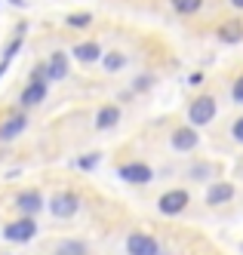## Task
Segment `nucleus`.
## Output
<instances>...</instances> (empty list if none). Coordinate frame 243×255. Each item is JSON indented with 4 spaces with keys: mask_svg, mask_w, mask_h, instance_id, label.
<instances>
[{
    "mask_svg": "<svg viewBox=\"0 0 243 255\" xmlns=\"http://www.w3.org/2000/svg\"><path fill=\"white\" fill-rule=\"evenodd\" d=\"M15 209L22 212V215H31L34 218L37 212L43 209V197L37 194V191H22V194L15 197Z\"/></svg>",
    "mask_w": 243,
    "mask_h": 255,
    "instance_id": "6e6552de",
    "label": "nucleus"
},
{
    "mask_svg": "<svg viewBox=\"0 0 243 255\" xmlns=\"http://www.w3.org/2000/svg\"><path fill=\"white\" fill-rule=\"evenodd\" d=\"M68 25L71 28H86V25H92V15L89 12H74V15H68Z\"/></svg>",
    "mask_w": 243,
    "mask_h": 255,
    "instance_id": "a211bd4d",
    "label": "nucleus"
},
{
    "mask_svg": "<svg viewBox=\"0 0 243 255\" xmlns=\"http://www.w3.org/2000/svg\"><path fill=\"white\" fill-rule=\"evenodd\" d=\"M231 99H234V102H240V105H243V74H240V77H237V80H234V89H231Z\"/></svg>",
    "mask_w": 243,
    "mask_h": 255,
    "instance_id": "412c9836",
    "label": "nucleus"
},
{
    "mask_svg": "<svg viewBox=\"0 0 243 255\" xmlns=\"http://www.w3.org/2000/svg\"><path fill=\"white\" fill-rule=\"evenodd\" d=\"M9 3H15V6H22V3H25V0H9Z\"/></svg>",
    "mask_w": 243,
    "mask_h": 255,
    "instance_id": "393cba45",
    "label": "nucleus"
},
{
    "mask_svg": "<svg viewBox=\"0 0 243 255\" xmlns=\"http://www.w3.org/2000/svg\"><path fill=\"white\" fill-rule=\"evenodd\" d=\"M3 237L9 243H28L31 237H37V225H34V218L31 215H18L15 222H9L3 228Z\"/></svg>",
    "mask_w": 243,
    "mask_h": 255,
    "instance_id": "7ed1b4c3",
    "label": "nucleus"
},
{
    "mask_svg": "<svg viewBox=\"0 0 243 255\" xmlns=\"http://www.w3.org/2000/svg\"><path fill=\"white\" fill-rule=\"evenodd\" d=\"M117 123H120V108H114V105L99 108V114H96V129H111V126H117Z\"/></svg>",
    "mask_w": 243,
    "mask_h": 255,
    "instance_id": "2eb2a0df",
    "label": "nucleus"
},
{
    "mask_svg": "<svg viewBox=\"0 0 243 255\" xmlns=\"http://www.w3.org/2000/svg\"><path fill=\"white\" fill-rule=\"evenodd\" d=\"M231 135H234V141H240V144H243V114L234 120V126H231Z\"/></svg>",
    "mask_w": 243,
    "mask_h": 255,
    "instance_id": "4be33fe9",
    "label": "nucleus"
},
{
    "mask_svg": "<svg viewBox=\"0 0 243 255\" xmlns=\"http://www.w3.org/2000/svg\"><path fill=\"white\" fill-rule=\"evenodd\" d=\"M216 111H219V102L213 99V96H197L191 105H188V123L191 126H207V123H213V117H216Z\"/></svg>",
    "mask_w": 243,
    "mask_h": 255,
    "instance_id": "f257e3e1",
    "label": "nucleus"
},
{
    "mask_svg": "<svg viewBox=\"0 0 243 255\" xmlns=\"http://www.w3.org/2000/svg\"><path fill=\"white\" fill-rule=\"evenodd\" d=\"M160 246L151 234H129L126 237V252L129 255H154Z\"/></svg>",
    "mask_w": 243,
    "mask_h": 255,
    "instance_id": "423d86ee",
    "label": "nucleus"
},
{
    "mask_svg": "<svg viewBox=\"0 0 243 255\" xmlns=\"http://www.w3.org/2000/svg\"><path fill=\"white\" fill-rule=\"evenodd\" d=\"M99 160H102V154H99V151H92V154H83V157L77 160V166H80V169H96V163H99Z\"/></svg>",
    "mask_w": 243,
    "mask_h": 255,
    "instance_id": "6ab92c4d",
    "label": "nucleus"
},
{
    "mask_svg": "<svg viewBox=\"0 0 243 255\" xmlns=\"http://www.w3.org/2000/svg\"><path fill=\"white\" fill-rule=\"evenodd\" d=\"M77 209H80V197L74 191H59V194H52V200H49V212L55 218H71Z\"/></svg>",
    "mask_w": 243,
    "mask_h": 255,
    "instance_id": "20e7f679",
    "label": "nucleus"
},
{
    "mask_svg": "<svg viewBox=\"0 0 243 255\" xmlns=\"http://www.w3.org/2000/svg\"><path fill=\"white\" fill-rule=\"evenodd\" d=\"M231 6L234 9H243V0H231Z\"/></svg>",
    "mask_w": 243,
    "mask_h": 255,
    "instance_id": "b1692460",
    "label": "nucleus"
},
{
    "mask_svg": "<svg viewBox=\"0 0 243 255\" xmlns=\"http://www.w3.org/2000/svg\"><path fill=\"white\" fill-rule=\"evenodd\" d=\"M43 99H46V80H31V83L22 89V96H18L22 108H34V105H40Z\"/></svg>",
    "mask_w": 243,
    "mask_h": 255,
    "instance_id": "9d476101",
    "label": "nucleus"
},
{
    "mask_svg": "<svg viewBox=\"0 0 243 255\" xmlns=\"http://www.w3.org/2000/svg\"><path fill=\"white\" fill-rule=\"evenodd\" d=\"M99 62L105 65L108 74H117V71H123V68H126V56H123V52H108V56H102Z\"/></svg>",
    "mask_w": 243,
    "mask_h": 255,
    "instance_id": "dca6fc26",
    "label": "nucleus"
},
{
    "mask_svg": "<svg viewBox=\"0 0 243 255\" xmlns=\"http://www.w3.org/2000/svg\"><path fill=\"white\" fill-rule=\"evenodd\" d=\"M62 252H65V255H86V246H83V243H65Z\"/></svg>",
    "mask_w": 243,
    "mask_h": 255,
    "instance_id": "aec40b11",
    "label": "nucleus"
},
{
    "mask_svg": "<svg viewBox=\"0 0 243 255\" xmlns=\"http://www.w3.org/2000/svg\"><path fill=\"white\" fill-rule=\"evenodd\" d=\"M117 175H120L123 181H129V185H148V181L154 178L151 166H148V163H142V160H133V163H123V166L117 169Z\"/></svg>",
    "mask_w": 243,
    "mask_h": 255,
    "instance_id": "39448f33",
    "label": "nucleus"
},
{
    "mask_svg": "<svg viewBox=\"0 0 243 255\" xmlns=\"http://www.w3.org/2000/svg\"><path fill=\"white\" fill-rule=\"evenodd\" d=\"M228 200H234V185L231 181H213L207 188V203L210 206H222V203H228Z\"/></svg>",
    "mask_w": 243,
    "mask_h": 255,
    "instance_id": "1a4fd4ad",
    "label": "nucleus"
},
{
    "mask_svg": "<svg viewBox=\"0 0 243 255\" xmlns=\"http://www.w3.org/2000/svg\"><path fill=\"white\" fill-rule=\"evenodd\" d=\"M28 126V114H9L3 123H0V141H12L25 132Z\"/></svg>",
    "mask_w": 243,
    "mask_h": 255,
    "instance_id": "0eeeda50",
    "label": "nucleus"
},
{
    "mask_svg": "<svg viewBox=\"0 0 243 255\" xmlns=\"http://www.w3.org/2000/svg\"><path fill=\"white\" fill-rule=\"evenodd\" d=\"M197 141H200V135L194 132V126H182V129H176L173 138H170V144L176 151H194Z\"/></svg>",
    "mask_w": 243,
    "mask_h": 255,
    "instance_id": "9b49d317",
    "label": "nucleus"
},
{
    "mask_svg": "<svg viewBox=\"0 0 243 255\" xmlns=\"http://www.w3.org/2000/svg\"><path fill=\"white\" fill-rule=\"evenodd\" d=\"M170 3H173V9L179 15H194V12H200L203 0H170Z\"/></svg>",
    "mask_w": 243,
    "mask_h": 255,
    "instance_id": "f3484780",
    "label": "nucleus"
},
{
    "mask_svg": "<svg viewBox=\"0 0 243 255\" xmlns=\"http://www.w3.org/2000/svg\"><path fill=\"white\" fill-rule=\"evenodd\" d=\"M219 40L222 43H240L243 40V22L240 19H228L219 25Z\"/></svg>",
    "mask_w": 243,
    "mask_h": 255,
    "instance_id": "4468645a",
    "label": "nucleus"
},
{
    "mask_svg": "<svg viewBox=\"0 0 243 255\" xmlns=\"http://www.w3.org/2000/svg\"><path fill=\"white\" fill-rule=\"evenodd\" d=\"M6 68H9V62L3 59V62H0V77H3V74H6Z\"/></svg>",
    "mask_w": 243,
    "mask_h": 255,
    "instance_id": "5701e85b",
    "label": "nucleus"
},
{
    "mask_svg": "<svg viewBox=\"0 0 243 255\" xmlns=\"http://www.w3.org/2000/svg\"><path fill=\"white\" fill-rule=\"evenodd\" d=\"M74 59H77L80 65H96L102 59V46L96 40H83V43L74 46Z\"/></svg>",
    "mask_w": 243,
    "mask_h": 255,
    "instance_id": "f8f14e48",
    "label": "nucleus"
},
{
    "mask_svg": "<svg viewBox=\"0 0 243 255\" xmlns=\"http://www.w3.org/2000/svg\"><path fill=\"white\" fill-rule=\"evenodd\" d=\"M59 255H65V252H59Z\"/></svg>",
    "mask_w": 243,
    "mask_h": 255,
    "instance_id": "a878e982",
    "label": "nucleus"
},
{
    "mask_svg": "<svg viewBox=\"0 0 243 255\" xmlns=\"http://www.w3.org/2000/svg\"><path fill=\"white\" fill-rule=\"evenodd\" d=\"M188 203H191V194L185 191V188H173V191H166L157 200V209L163 215H182L185 209H188Z\"/></svg>",
    "mask_w": 243,
    "mask_h": 255,
    "instance_id": "f03ea898",
    "label": "nucleus"
},
{
    "mask_svg": "<svg viewBox=\"0 0 243 255\" xmlns=\"http://www.w3.org/2000/svg\"><path fill=\"white\" fill-rule=\"evenodd\" d=\"M43 71H46V80H65L68 77V56L65 52H52L49 62L43 65Z\"/></svg>",
    "mask_w": 243,
    "mask_h": 255,
    "instance_id": "ddd939ff",
    "label": "nucleus"
}]
</instances>
